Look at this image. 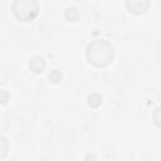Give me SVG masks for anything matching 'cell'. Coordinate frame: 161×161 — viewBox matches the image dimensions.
Masks as SVG:
<instances>
[{
  "label": "cell",
  "mask_w": 161,
  "mask_h": 161,
  "mask_svg": "<svg viewBox=\"0 0 161 161\" xmlns=\"http://www.w3.org/2000/svg\"><path fill=\"white\" fill-rule=\"evenodd\" d=\"M29 68L34 73H42L45 68V60L40 55H34L29 62Z\"/></svg>",
  "instance_id": "4"
},
{
  "label": "cell",
  "mask_w": 161,
  "mask_h": 161,
  "mask_svg": "<svg viewBox=\"0 0 161 161\" xmlns=\"http://www.w3.org/2000/svg\"><path fill=\"white\" fill-rule=\"evenodd\" d=\"M11 9L19 20L30 21L38 15L39 5L36 0H14Z\"/></svg>",
  "instance_id": "2"
},
{
  "label": "cell",
  "mask_w": 161,
  "mask_h": 161,
  "mask_svg": "<svg viewBox=\"0 0 161 161\" xmlns=\"http://www.w3.org/2000/svg\"><path fill=\"white\" fill-rule=\"evenodd\" d=\"M152 117H153V122H155V125L158 126V127H161V107H157V108L155 109Z\"/></svg>",
  "instance_id": "5"
},
{
  "label": "cell",
  "mask_w": 161,
  "mask_h": 161,
  "mask_svg": "<svg viewBox=\"0 0 161 161\" xmlns=\"http://www.w3.org/2000/svg\"><path fill=\"white\" fill-rule=\"evenodd\" d=\"M87 59L96 67H106L112 62L113 48L106 40H94L87 47Z\"/></svg>",
  "instance_id": "1"
},
{
  "label": "cell",
  "mask_w": 161,
  "mask_h": 161,
  "mask_svg": "<svg viewBox=\"0 0 161 161\" xmlns=\"http://www.w3.org/2000/svg\"><path fill=\"white\" fill-rule=\"evenodd\" d=\"M59 74H60L59 72H57V70H53L52 73H49L48 78H49V80H52V82L57 83V82H59V80H60V78H62V75H59Z\"/></svg>",
  "instance_id": "6"
},
{
  "label": "cell",
  "mask_w": 161,
  "mask_h": 161,
  "mask_svg": "<svg viewBox=\"0 0 161 161\" xmlns=\"http://www.w3.org/2000/svg\"><path fill=\"white\" fill-rule=\"evenodd\" d=\"M127 9L133 14L145 13L148 8V0H126Z\"/></svg>",
  "instance_id": "3"
}]
</instances>
